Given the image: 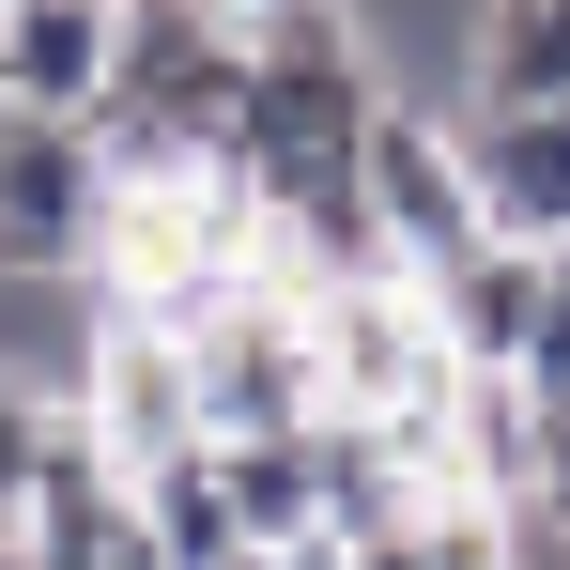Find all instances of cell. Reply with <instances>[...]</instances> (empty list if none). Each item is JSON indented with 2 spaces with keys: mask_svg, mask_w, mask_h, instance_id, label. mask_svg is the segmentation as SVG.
<instances>
[{
  "mask_svg": "<svg viewBox=\"0 0 570 570\" xmlns=\"http://www.w3.org/2000/svg\"><path fill=\"white\" fill-rule=\"evenodd\" d=\"M308 355H324V416H416V401L448 385V340H432L416 278H340V293H308Z\"/></svg>",
  "mask_w": 570,
  "mask_h": 570,
  "instance_id": "obj_3",
  "label": "cell"
},
{
  "mask_svg": "<svg viewBox=\"0 0 570 570\" xmlns=\"http://www.w3.org/2000/svg\"><path fill=\"white\" fill-rule=\"evenodd\" d=\"M416 570H524V540H540V509H509V493H478V478H432L401 524H385Z\"/></svg>",
  "mask_w": 570,
  "mask_h": 570,
  "instance_id": "obj_12",
  "label": "cell"
},
{
  "mask_svg": "<svg viewBox=\"0 0 570 570\" xmlns=\"http://www.w3.org/2000/svg\"><path fill=\"white\" fill-rule=\"evenodd\" d=\"M355 186H371V232H385V263L401 278H432V263H463L478 232V170H463V139H448V94H385L371 124V155H355Z\"/></svg>",
  "mask_w": 570,
  "mask_h": 570,
  "instance_id": "obj_2",
  "label": "cell"
},
{
  "mask_svg": "<svg viewBox=\"0 0 570 570\" xmlns=\"http://www.w3.org/2000/svg\"><path fill=\"white\" fill-rule=\"evenodd\" d=\"M124 78V0H16L0 16V94L16 124H94Z\"/></svg>",
  "mask_w": 570,
  "mask_h": 570,
  "instance_id": "obj_7",
  "label": "cell"
},
{
  "mask_svg": "<svg viewBox=\"0 0 570 570\" xmlns=\"http://www.w3.org/2000/svg\"><path fill=\"white\" fill-rule=\"evenodd\" d=\"M355 570H416V556H401V540H355Z\"/></svg>",
  "mask_w": 570,
  "mask_h": 570,
  "instance_id": "obj_18",
  "label": "cell"
},
{
  "mask_svg": "<svg viewBox=\"0 0 570 570\" xmlns=\"http://www.w3.org/2000/svg\"><path fill=\"white\" fill-rule=\"evenodd\" d=\"M108 570H170V540H155V524H139V540H124V556H108Z\"/></svg>",
  "mask_w": 570,
  "mask_h": 570,
  "instance_id": "obj_16",
  "label": "cell"
},
{
  "mask_svg": "<svg viewBox=\"0 0 570 570\" xmlns=\"http://www.w3.org/2000/svg\"><path fill=\"white\" fill-rule=\"evenodd\" d=\"M78 416L108 432V463H124V478H155L170 448H200V371H186V340L139 324V308H108L94 371H78Z\"/></svg>",
  "mask_w": 570,
  "mask_h": 570,
  "instance_id": "obj_5",
  "label": "cell"
},
{
  "mask_svg": "<svg viewBox=\"0 0 570 570\" xmlns=\"http://www.w3.org/2000/svg\"><path fill=\"white\" fill-rule=\"evenodd\" d=\"M232 463V524L247 556H293V540H340L324 524V478H308V432H263V448H216Z\"/></svg>",
  "mask_w": 570,
  "mask_h": 570,
  "instance_id": "obj_14",
  "label": "cell"
},
{
  "mask_svg": "<svg viewBox=\"0 0 570 570\" xmlns=\"http://www.w3.org/2000/svg\"><path fill=\"white\" fill-rule=\"evenodd\" d=\"M139 540V478L108 463V432L62 401L47 416V463H31V524H16V570H108Z\"/></svg>",
  "mask_w": 570,
  "mask_h": 570,
  "instance_id": "obj_6",
  "label": "cell"
},
{
  "mask_svg": "<svg viewBox=\"0 0 570 570\" xmlns=\"http://www.w3.org/2000/svg\"><path fill=\"white\" fill-rule=\"evenodd\" d=\"M540 540H556V556H570V493H540Z\"/></svg>",
  "mask_w": 570,
  "mask_h": 570,
  "instance_id": "obj_17",
  "label": "cell"
},
{
  "mask_svg": "<svg viewBox=\"0 0 570 570\" xmlns=\"http://www.w3.org/2000/svg\"><path fill=\"white\" fill-rule=\"evenodd\" d=\"M200 371V448H263V432H308L324 416V355H308V293L247 278L216 324L186 340Z\"/></svg>",
  "mask_w": 570,
  "mask_h": 570,
  "instance_id": "obj_1",
  "label": "cell"
},
{
  "mask_svg": "<svg viewBox=\"0 0 570 570\" xmlns=\"http://www.w3.org/2000/svg\"><path fill=\"white\" fill-rule=\"evenodd\" d=\"M432 416H448V463H463L478 493L540 509V385L524 371H463V355H448V401H432Z\"/></svg>",
  "mask_w": 570,
  "mask_h": 570,
  "instance_id": "obj_10",
  "label": "cell"
},
{
  "mask_svg": "<svg viewBox=\"0 0 570 570\" xmlns=\"http://www.w3.org/2000/svg\"><path fill=\"white\" fill-rule=\"evenodd\" d=\"M448 108H570V0H478Z\"/></svg>",
  "mask_w": 570,
  "mask_h": 570,
  "instance_id": "obj_11",
  "label": "cell"
},
{
  "mask_svg": "<svg viewBox=\"0 0 570 570\" xmlns=\"http://www.w3.org/2000/svg\"><path fill=\"white\" fill-rule=\"evenodd\" d=\"M416 308H432V340H448L463 371H524V340H540V308H556V247L478 232L463 263H432V278H416Z\"/></svg>",
  "mask_w": 570,
  "mask_h": 570,
  "instance_id": "obj_8",
  "label": "cell"
},
{
  "mask_svg": "<svg viewBox=\"0 0 570 570\" xmlns=\"http://www.w3.org/2000/svg\"><path fill=\"white\" fill-rule=\"evenodd\" d=\"M47 416H62V401L0 385V570H16V524H31V463H47Z\"/></svg>",
  "mask_w": 570,
  "mask_h": 570,
  "instance_id": "obj_15",
  "label": "cell"
},
{
  "mask_svg": "<svg viewBox=\"0 0 570 570\" xmlns=\"http://www.w3.org/2000/svg\"><path fill=\"white\" fill-rule=\"evenodd\" d=\"M139 524L170 540V570H247V524H232V463L216 448H170L139 478Z\"/></svg>",
  "mask_w": 570,
  "mask_h": 570,
  "instance_id": "obj_13",
  "label": "cell"
},
{
  "mask_svg": "<svg viewBox=\"0 0 570 570\" xmlns=\"http://www.w3.org/2000/svg\"><path fill=\"white\" fill-rule=\"evenodd\" d=\"M0 139H16V94H0Z\"/></svg>",
  "mask_w": 570,
  "mask_h": 570,
  "instance_id": "obj_19",
  "label": "cell"
},
{
  "mask_svg": "<svg viewBox=\"0 0 570 570\" xmlns=\"http://www.w3.org/2000/svg\"><path fill=\"white\" fill-rule=\"evenodd\" d=\"M448 139L509 247H570V108H448Z\"/></svg>",
  "mask_w": 570,
  "mask_h": 570,
  "instance_id": "obj_9",
  "label": "cell"
},
{
  "mask_svg": "<svg viewBox=\"0 0 570 570\" xmlns=\"http://www.w3.org/2000/svg\"><path fill=\"white\" fill-rule=\"evenodd\" d=\"M108 263V170L78 124L0 139V278H94Z\"/></svg>",
  "mask_w": 570,
  "mask_h": 570,
  "instance_id": "obj_4",
  "label": "cell"
}]
</instances>
